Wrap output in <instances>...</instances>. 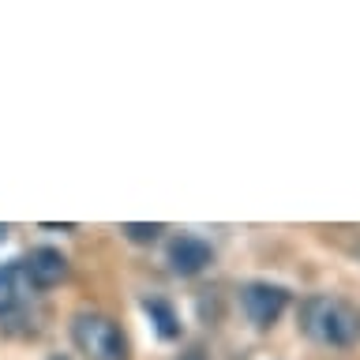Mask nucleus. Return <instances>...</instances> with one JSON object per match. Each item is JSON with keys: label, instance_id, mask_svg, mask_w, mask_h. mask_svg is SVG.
<instances>
[{"label": "nucleus", "instance_id": "0eeeda50", "mask_svg": "<svg viewBox=\"0 0 360 360\" xmlns=\"http://www.w3.org/2000/svg\"><path fill=\"white\" fill-rule=\"evenodd\" d=\"M143 308L150 311V319H154V326H158L162 338H176L180 334V323H176V315H173V308H169L165 300H146Z\"/></svg>", "mask_w": 360, "mask_h": 360}, {"label": "nucleus", "instance_id": "423d86ee", "mask_svg": "<svg viewBox=\"0 0 360 360\" xmlns=\"http://www.w3.org/2000/svg\"><path fill=\"white\" fill-rule=\"evenodd\" d=\"M22 266H27V278L34 281V289H49L56 281H64V274H68V259L56 248H34L22 259Z\"/></svg>", "mask_w": 360, "mask_h": 360}, {"label": "nucleus", "instance_id": "f257e3e1", "mask_svg": "<svg viewBox=\"0 0 360 360\" xmlns=\"http://www.w3.org/2000/svg\"><path fill=\"white\" fill-rule=\"evenodd\" d=\"M300 330L319 345H353L360 334V315L338 297H308L300 304Z\"/></svg>", "mask_w": 360, "mask_h": 360}, {"label": "nucleus", "instance_id": "f03ea898", "mask_svg": "<svg viewBox=\"0 0 360 360\" xmlns=\"http://www.w3.org/2000/svg\"><path fill=\"white\" fill-rule=\"evenodd\" d=\"M72 342L86 360H128L120 326L101 311H79L72 319Z\"/></svg>", "mask_w": 360, "mask_h": 360}, {"label": "nucleus", "instance_id": "7ed1b4c3", "mask_svg": "<svg viewBox=\"0 0 360 360\" xmlns=\"http://www.w3.org/2000/svg\"><path fill=\"white\" fill-rule=\"evenodd\" d=\"M289 308V292L270 281H248L240 289V311L252 319L255 326H274L278 315Z\"/></svg>", "mask_w": 360, "mask_h": 360}, {"label": "nucleus", "instance_id": "39448f33", "mask_svg": "<svg viewBox=\"0 0 360 360\" xmlns=\"http://www.w3.org/2000/svg\"><path fill=\"white\" fill-rule=\"evenodd\" d=\"M214 259L210 244L199 240V236H176L173 244H169V266L176 270V274H199V270H207V263Z\"/></svg>", "mask_w": 360, "mask_h": 360}, {"label": "nucleus", "instance_id": "20e7f679", "mask_svg": "<svg viewBox=\"0 0 360 360\" xmlns=\"http://www.w3.org/2000/svg\"><path fill=\"white\" fill-rule=\"evenodd\" d=\"M30 292H34V281L27 278L22 259H19V263L0 266V319H11L15 311L27 308Z\"/></svg>", "mask_w": 360, "mask_h": 360}, {"label": "nucleus", "instance_id": "6e6552de", "mask_svg": "<svg viewBox=\"0 0 360 360\" xmlns=\"http://www.w3.org/2000/svg\"><path fill=\"white\" fill-rule=\"evenodd\" d=\"M124 233H128V240H135V244H150V240H158V233H162V225H124Z\"/></svg>", "mask_w": 360, "mask_h": 360}]
</instances>
